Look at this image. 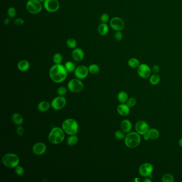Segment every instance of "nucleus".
<instances>
[{
	"mask_svg": "<svg viewBox=\"0 0 182 182\" xmlns=\"http://www.w3.org/2000/svg\"><path fill=\"white\" fill-rule=\"evenodd\" d=\"M68 73L65 66L61 64H55L50 69L49 77L53 82L62 83L65 80Z\"/></svg>",
	"mask_w": 182,
	"mask_h": 182,
	"instance_id": "1",
	"label": "nucleus"
},
{
	"mask_svg": "<svg viewBox=\"0 0 182 182\" xmlns=\"http://www.w3.org/2000/svg\"><path fill=\"white\" fill-rule=\"evenodd\" d=\"M65 139V132L62 128L55 127L51 130L48 136V140L54 145L62 143Z\"/></svg>",
	"mask_w": 182,
	"mask_h": 182,
	"instance_id": "2",
	"label": "nucleus"
},
{
	"mask_svg": "<svg viewBox=\"0 0 182 182\" xmlns=\"http://www.w3.org/2000/svg\"><path fill=\"white\" fill-rule=\"evenodd\" d=\"M62 129L68 135H76L78 132V123L73 119H68L62 124Z\"/></svg>",
	"mask_w": 182,
	"mask_h": 182,
	"instance_id": "3",
	"label": "nucleus"
},
{
	"mask_svg": "<svg viewBox=\"0 0 182 182\" xmlns=\"http://www.w3.org/2000/svg\"><path fill=\"white\" fill-rule=\"evenodd\" d=\"M140 137L137 132H131L126 135L124 142L128 148L134 149L137 147L140 143Z\"/></svg>",
	"mask_w": 182,
	"mask_h": 182,
	"instance_id": "4",
	"label": "nucleus"
},
{
	"mask_svg": "<svg viewBox=\"0 0 182 182\" xmlns=\"http://www.w3.org/2000/svg\"><path fill=\"white\" fill-rule=\"evenodd\" d=\"M2 164L8 168H16L19 164L18 156L14 153H7L4 155L2 159Z\"/></svg>",
	"mask_w": 182,
	"mask_h": 182,
	"instance_id": "5",
	"label": "nucleus"
},
{
	"mask_svg": "<svg viewBox=\"0 0 182 182\" xmlns=\"http://www.w3.org/2000/svg\"><path fill=\"white\" fill-rule=\"evenodd\" d=\"M26 7L28 12L33 15L38 14L42 11V4L38 0H28Z\"/></svg>",
	"mask_w": 182,
	"mask_h": 182,
	"instance_id": "6",
	"label": "nucleus"
},
{
	"mask_svg": "<svg viewBox=\"0 0 182 182\" xmlns=\"http://www.w3.org/2000/svg\"><path fill=\"white\" fill-rule=\"evenodd\" d=\"M68 88L72 93H80L83 89L84 85L80 79L74 78L71 80L68 83Z\"/></svg>",
	"mask_w": 182,
	"mask_h": 182,
	"instance_id": "7",
	"label": "nucleus"
},
{
	"mask_svg": "<svg viewBox=\"0 0 182 182\" xmlns=\"http://www.w3.org/2000/svg\"><path fill=\"white\" fill-rule=\"evenodd\" d=\"M43 6L48 12L55 13L58 10L60 5L58 0H46L43 2Z\"/></svg>",
	"mask_w": 182,
	"mask_h": 182,
	"instance_id": "8",
	"label": "nucleus"
},
{
	"mask_svg": "<svg viewBox=\"0 0 182 182\" xmlns=\"http://www.w3.org/2000/svg\"><path fill=\"white\" fill-rule=\"evenodd\" d=\"M66 104V99L64 97L59 96L53 99L51 103V106L55 110H60L65 107Z\"/></svg>",
	"mask_w": 182,
	"mask_h": 182,
	"instance_id": "9",
	"label": "nucleus"
},
{
	"mask_svg": "<svg viewBox=\"0 0 182 182\" xmlns=\"http://www.w3.org/2000/svg\"><path fill=\"white\" fill-rule=\"evenodd\" d=\"M109 25L112 28L116 31H122L124 27V23L122 19L119 17H113L109 22Z\"/></svg>",
	"mask_w": 182,
	"mask_h": 182,
	"instance_id": "10",
	"label": "nucleus"
},
{
	"mask_svg": "<svg viewBox=\"0 0 182 182\" xmlns=\"http://www.w3.org/2000/svg\"><path fill=\"white\" fill-rule=\"evenodd\" d=\"M153 167L149 163H144L142 164L139 168V173L143 177L150 176L153 173Z\"/></svg>",
	"mask_w": 182,
	"mask_h": 182,
	"instance_id": "11",
	"label": "nucleus"
},
{
	"mask_svg": "<svg viewBox=\"0 0 182 182\" xmlns=\"http://www.w3.org/2000/svg\"><path fill=\"white\" fill-rule=\"evenodd\" d=\"M88 68L84 65H81L76 68L74 71L75 77L80 80L86 78L89 74Z\"/></svg>",
	"mask_w": 182,
	"mask_h": 182,
	"instance_id": "12",
	"label": "nucleus"
},
{
	"mask_svg": "<svg viewBox=\"0 0 182 182\" xmlns=\"http://www.w3.org/2000/svg\"><path fill=\"white\" fill-rule=\"evenodd\" d=\"M137 73L139 76L142 78H146L151 75V70L147 64H142L137 68Z\"/></svg>",
	"mask_w": 182,
	"mask_h": 182,
	"instance_id": "13",
	"label": "nucleus"
},
{
	"mask_svg": "<svg viewBox=\"0 0 182 182\" xmlns=\"http://www.w3.org/2000/svg\"><path fill=\"white\" fill-rule=\"evenodd\" d=\"M135 129L137 133L139 135H144L148 133L149 130V127L148 124L144 121H139L137 122L135 126Z\"/></svg>",
	"mask_w": 182,
	"mask_h": 182,
	"instance_id": "14",
	"label": "nucleus"
},
{
	"mask_svg": "<svg viewBox=\"0 0 182 182\" xmlns=\"http://www.w3.org/2000/svg\"><path fill=\"white\" fill-rule=\"evenodd\" d=\"M47 150V146L46 144L42 142L37 143L33 145L32 148V151L33 153L37 155H41L45 153Z\"/></svg>",
	"mask_w": 182,
	"mask_h": 182,
	"instance_id": "15",
	"label": "nucleus"
},
{
	"mask_svg": "<svg viewBox=\"0 0 182 182\" xmlns=\"http://www.w3.org/2000/svg\"><path fill=\"white\" fill-rule=\"evenodd\" d=\"M72 57L73 60L75 62H79L82 61L84 57L83 50L79 48H76L73 49L72 53Z\"/></svg>",
	"mask_w": 182,
	"mask_h": 182,
	"instance_id": "16",
	"label": "nucleus"
},
{
	"mask_svg": "<svg viewBox=\"0 0 182 182\" xmlns=\"http://www.w3.org/2000/svg\"><path fill=\"white\" fill-rule=\"evenodd\" d=\"M117 111L122 116H127L130 113V107L125 104H121L118 106Z\"/></svg>",
	"mask_w": 182,
	"mask_h": 182,
	"instance_id": "17",
	"label": "nucleus"
},
{
	"mask_svg": "<svg viewBox=\"0 0 182 182\" xmlns=\"http://www.w3.org/2000/svg\"><path fill=\"white\" fill-rule=\"evenodd\" d=\"M121 129L125 133H129L132 129V124L128 120L122 121L120 124Z\"/></svg>",
	"mask_w": 182,
	"mask_h": 182,
	"instance_id": "18",
	"label": "nucleus"
},
{
	"mask_svg": "<svg viewBox=\"0 0 182 182\" xmlns=\"http://www.w3.org/2000/svg\"><path fill=\"white\" fill-rule=\"evenodd\" d=\"M11 120L13 123L17 126H21L24 122V119L22 115L19 113H15L11 116Z\"/></svg>",
	"mask_w": 182,
	"mask_h": 182,
	"instance_id": "19",
	"label": "nucleus"
},
{
	"mask_svg": "<svg viewBox=\"0 0 182 182\" xmlns=\"http://www.w3.org/2000/svg\"><path fill=\"white\" fill-rule=\"evenodd\" d=\"M17 67L19 70L22 72H26L30 68V64L28 60H22L19 62L17 65Z\"/></svg>",
	"mask_w": 182,
	"mask_h": 182,
	"instance_id": "20",
	"label": "nucleus"
},
{
	"mask_svg": "<svg viewBox=\"0 0 182 182\" xmlns=\"http://www.w3.org/2000/svg\"><path fill=\"white\" fill-rule=\"evenodd\" d=\"M109 31V28L106 23H102L98 28V32L101 36H105L106 35L108 34Z\"/></svg>",
	"mask_w": 182,
	"mask_h": 182,
	"instance_id": "21",
	"label": "nucleus"
},
{
	"mask_svg": "<svg viewBox=\"0 0 182 182\" xmlns=\"http://www.w3.org/2000/svg\"><path fill=\"white\" fill-rule=\"evenodd\" d=\"M51 104H50L48 102L46 101H42L38 103V109L40 111L46 112L49 109Z\"/></svg>",
	"mask_w": 182,
	"mask_h": 182,
	"instance_id": "22",
	"label": "nucleus"
},
{
	"mask_svg": "<svg viewBox=\"0 0 182 182\" xmlns=\"http://www.w3.org/2000/svg\"><path fill=\"white\" fill-rule=\"evenodd\" d=\"M128 99V95L125 91H120L118 95V100L122 104H124Z\"/></svg>",
	"mask_w": 182,
	"mask_h": 182,
	"instance_id": "23",
	"label": "nucleus"
},
{
	"mask_svg": "<svg viewBox=\"0 0 182 182\" xmlns=\"http://www.w3.org/2000/svg\"><path fill=\"white\" fill-rule=\"evenodd\" d=\"M78 138L77 135H71L68 138V139L66 140V143L68 145L70 146L75 145L77 144L78 142Z\"/></svg>",
	"mask_w": 182,
	"mask_h": 182,
	"instance_id": "24",
	"label": "nucleus"
},
{
	"mask_svg": "<svg viewBox=\"0 0 182 182\" xmlns=\"http://www.w3.org/2000/svg\"><path fill=\"white\" fill-rule=\"evenodd\" d=\"M147 134L149 135V139H157L159 137V132L158 130L154 128L149 130Z\"/></svg>",
	"mask_w": 182,
	"mask_h": 182,
	"instance_id": "25",
	"label": "nucleus"
},
{
	"mask_svg": "<svg viewBox=\"0 0 182 182\" xmlns=\"http://www.w3.org/2000/svg\"><path fill=\"white\" fill-rule=\"evenodd\" d=\"M160 81V77L157 73H154V74L152 75L149 80V83L151 84L152 85H157L159 83Z\"/></svg>",
	"mask_w": 182,
	"mask_h": 182,
	"instance_id": "26",
	"label": "nucleus"
},
{
	"mask_svg": "<svg viewBox=\"0 0 182 182\" xmlns=\"http://www.w3.org/2000/svg\"><path fill=\"white\" fill-rule=\"evenodd\" d=\"M128 64L130 68H137L139 67L140 65V62L139 61V59L135 58H132L128 60Z\"/></svg>",
	"mask_w": 182,
	"mask_h": 182,
	"instance_id": "27",
	"label": "nucleus"
},
{
	"mask_svg": "<svg viewBox=\"0 0 182 182\" xmlns=\"http://www.w3.org/2000/svg\"><path fill=\"white\" fill-rule=\"evenodd\" d=\"M89 73L92 74H96L99 72V67L98 65L95 64H91L88 67Z\"/></svg>",
	"mask_w": 182,
	"mask_h": 182,
	"instance_id": "28",
	"label": "nucleus"
},
{
	"mask_svg": "<svg viewBox=\"0 0 182 182\" xmlns=\"http://www.w3.org/2000/svg\"><path fill=\"white\" fill-rule=\"evenodd\" d=\"M65 67L66 69L68 72H69V73L74 72L75 70L76 69L75 64L73 63V62H70V61L66 63L65 64Z\"/></svg>",
	"mask_w": 182,
	"mask_h": 182,
	"instance_id": "29",
	"label": "nucleus"
},
{
	"mask_svg": "<svg viewBox=\"0 0 182 182\" xmlns=\"http://www.w3.org/2000/svg\"><path fill=\"white\" fill-rule=\"evenodd\" d=\"M66 44L68 47L72 49H74L77 47V41L73 38H68L66 41Z\"/></svg>",
	"mask_w": 182,
	"mask_h": 182,
	"instance_id": "30",
	"label": "nucleus"
},
{
	"mask_svg": "<svg viewBox=\"0 0 182 182\" xmlns=\"http://www.w3.org/2000/svg\"><path fill=\"white\" fill-rule=\"evenodd\" d=\"M53 61L56 64H61L63 61V56L59 53H56L53 56Z\"/></svg>",
	"mask_w": 182,
	"mask_h": 182,
	"instance_id": "31",
	"label": "nucleus"
},
{
	"mask_svg": "<svg viewBox=\"0 0 182 182\" xmlns=\"http://www.w3.org/2000/svg\"><path fill=\"white\" fill-rule=\"evenodd\" d=\"M174 180V176L170 174H166L163 175L162 177V181L163 182H173Z\"/></svg>",
	"mask_w": 182,
	"mask_h": 182,
	"instance_id": "32",
	"label": "nucleus"
},
{
	"mask_svg": "<svg viewBox=\"0 0 182 182\" xmlns=\"http://www.w3.org/2000/svg\"><path fill=\"white\" fill-rule=\"evenodd\" d=\"M115 137L116 139L119 140H122L123 139H125L126 135L124 131L118 130L115 133Z\"/></svg>",
	"mask_w": 182,
	"mask_h": 182,
	"instance_id": "33",
	"label": "nucleus"
},
{
	"mask_svg": "<svg viewBox=\"0 0 182 182\" xmlns=\"http://www.w3.org/2000/svg\"><path fill=\"white\" fill-rule=\"evenodd\" d=\"M57 94L59 96H63L65 95V94H66V93H68V89L65 87H59L57 89Z\"/></svg>",
	"mask_w": 182,
	"mask_h": 182,
	"instance_id": "34",
	"label": "nucleus"
},
{
	"mask_svg": "<svg viewBox=\"0 0 182 182\" xmlns=\"http://www.w3.org/2000/svg\"><path fill=\"white\" fill-rule=\"evenodd\" d=\"M15 171L16 174L18 176H21L24 175V169L22 166H19V165L17 166L15 168Z\"/></svg>",
	"mask_w": 182,
	"mask_h": 182,
	"instance_id": "35",
	"label": "nucleus"
},
{
	"mask_svg": "<svg viewBox=\"0 0 182 182\" xmlns=\"http://www.w3.org/2000/svg\"><path fill=\"white\" fill-rule=\"evenodd\" d=\"M8 15L10 18H14L16 15V10L15 8L10 7L8 10Z\"/></svg>",
	"mask_w": 182,
	"mask_h": 182,
	"instance_id": "36",
	"label": "nucleus"
},
{
	"mask_svg": "<svg viewBox=\"0 0 182 182\" xmlns=\"http://www.w3.org/2000/svg\"><path fill=\"white\" fill-rule=\"evenodd\" d=\"M126 103H127L126 104L128 106H129L130 108H131V107L134 106L136 104V99L135 98L131 97L130 99H128L127 101L126 102Z\"/></svg>",
	"mask_w": 182,
	"mask_h": 182,
	"instance_id": "37",
	"label": "nucleus"
},
{
	"mask_svg": "<svg viewBox=\"0 0 182 182\" xmlns=\"http://www.w3.org/2000/svg\"><path fill=\"white\" fill-rule=\"evenodd\" d=\"M109 20V15L108 13H104L100 16V21L103 23H107Z\"/></svg>",
	"mask_w": 182,
	"mask_h": 182,
	"instance_id": "38",
	"label": "nucleus"
},
{
	"mask_svg": "<svg viewBox=\"0 0 182 182\" xmlns=\"http://www.w3.org/2000/svg\"><path fill=\"white\" fill-rule=\"evenodd\" d=\"M123 38L122 33L121 31H117V32L114 34V38L117 41H120Z\"/></svg>",
	"mask_w": 182,
	"mask_h": 182,
	"instance_id": "39",
	"label": "nucleus"
},
{
	"mask_svg": "<svg viewBox=\"0 0 182 182\" xmlns=\"http://www.w3.org/2000/svg\"><path fill=\"white\" fill-rule=\"evenodd\" d=\"M24 131H25L24 128L22 126H18V127L17 128V134L19 136H22L23 135L24 133Z\"/></svg>",
	"mask_w": 182,
	"mask_h": 182,
	"instance_id": "40",
	"label": "nucleus"
},
{
	"mask_svg": "<svg viewBox=\"0 0 182 182\" xmlns=\"http://www.w3.org/2000/svg\"><path fill=\"white\" fill-rule=\"evenodd\" d=\"M14 23L17 26H22L24 24V21L21 18H17L14 21Z\"/></svg>",
	"mask_w": 182,
	"mask_h": 182,
	"instance_id": "41",
	"label": "nucleus"
},
{
	"mask_svg": "<svg viewBox=\"0 0 182 182\" xmlns=\"http://www.w3.org/2000/svg\"><path fill=\"white\" fill-rule=\"evenodd\" d=\"M152 71L154 73H158L160 71V68L158 65H155L153 66V68H152Z\"/></svg>",
	"mask_w": 182,
	"mask_h": 182,
	"instance_id": "42",
	"label": "nucleus"
},
{
	"mask_svg": "<svg viewBox=\"0 0 182 182\" xmlns=\"http://www.w3.org/2000/svg\"><path fill=\"white\" fill-rule=\"evenodd\" d=\"M10 23V19L9 18H7L5 19L3 22V24L4 25H8V24H9Z\"/></svg>",
	"mask_w": 182,
	"mask_h": 182,
	"instance_id": "43",
	"label": "nucleus"
},
{
	"mask_svg": "<svg viewBox=\"0 0 182 182\" xmlns=\"http://www.w3.org/2000/svg\"><path fill=\"white\" fill-rule=\"evenodd\" d=\"M143 138H144V139L145 140H148L149 139V135H148V134H144V135H143Z\"/></svg>",
	"mask_w": 182,
	"mask_h": 182,
	"instance_id": "44",
	"label": "nucleus"
},
{
	"mask_svg": "<svg viewBox=\"0 0 182 182\" xmlns=\"http://www.w3.org/2000/svg\"><path fill=\"white\" fill-rule=\"evenodd\" d=\"M152 180L149 179V178H146V179H145L144 180V182H151Z\"/></svg>",
	"mask_w": 182,
	"mask_h": 182,
	"instance_id": "45",
	"label": "nucleus"
},
{
	"mask_svg": "<svg viewBox=\"0 0 182 182\" xmlns=\"http://www.w3.org/2000/svg\"><path fill=\"white\" fill-rule=\"evenodd\" d=\"M179 145L180 146V147L182 148V138L180 139V140L179 141Z\"/></svg>",
	"mask_w": 182,
	"mask_h": 182,
	"instance_id": "46",
	"label": "nucleus"
},
{
	"mask_svg": "<svg viewBox=\"0 0 182 182\" xmlns=\"http://www.w3.org/2000/svg\"><path fill=\"white\" fill-rule=\"evenodd\" d=\"M38 1H40V2H44L46 0H38Z\"/></svg>",
	"mask_w": 182,
	"mask_h": 182,
	"instance_id": "47",
	"label": "nucleus"
}]
</instances>
